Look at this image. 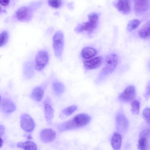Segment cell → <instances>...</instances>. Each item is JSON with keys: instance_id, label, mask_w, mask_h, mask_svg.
<instances>
[{"instance_id": "obj_1", "label": "cell", "mask_w": 150, "mask_h": 150, "mask_svg": "<svg viewBox=\"0 0 150 150\" xmlns=\"http://www.w3.org/2000/svg\"><path fill=\"white\" fill-rule=\"evenodd\" d=\"M91 120V117L88 114H79L70 120L60 124L58 128L61 131H64L79 127L87 125Z\"/></svg>"}, {"instance_id": "obj_2", "label": "cell", "mask_w": 150, "mask_h": 150, "mask_svg": "<svg viewBox=\"0 0 150 150\" xmlns=\"http://www.w3.org/2000/svg\"><path fill=\"white\" fill-rule=\"evenodd\" d=\"M41 4L40 1L38 2L31 3L29 6H24L19 7L15 13V18L19 21H30L32 18L35 9Z\"/></svg>"}, {"instance_id": "obj_3", "label": "cell", "mask_w": 150, "mask_h": 150, "mask_svg": "<svg viewBox=\"0 0 150 150\" xmlns=\"http://www.w3.org/2000/svg\"><path fill=\"white\" fill-rule=\"evenodd\" d=\"M88 21L78 24L75 28V31L78 33L86 31L89 33H92L97 26L99 21L98 14L92 13L88 16Z\"/></svg>"}, {"instance_id": "obj_4", "label": "cell", "mask_w": 150, "mask_h": 150, "mask_svg": "<svg viewBox=\"0 0 150 150\" xmlns=\"http://www.w3.org/2000/svg\"><path fill=\"white\" fill-rule=\"evenodd\" d=\"M52 46L55 56L61 59L64 46V36L63 32L61 30L56 32L52 38Z\"/></svg>"}, {"instance_id": "obj_5", "label": "cell", "mask_w": 150, "mask_h": 150, "mask_svg": "<svg viewBox=\"0 0 150 150\" xmlns=\"http://www.w3.org/2000/svg\"><path fill=\"white\" fill-rule=\"evenodd\" d=\"M118 61V57L115 54L111 53L108 55L105 59L104 66L99 78H102L104 76L112 73L117 66Z\"/></svg>"}, {"instance_id": "obj_6", "label": "cell", "mask_w": 150, "mask_h": 150, "mask_svg": "<svg viewBox=\"0 0 150 150\" xmlns=\"http://www.w3.org/2000/svg\"><path fill=\"white\" fill-rule=\"evenodd\" d=\"M49 56L48 52L45 50L39 51L35 58V68L40 71L44 69L48 63Z\"/></svg>"}, {"instance_id": "obj_7", "label": "cell", "mask_w": 150, "mask_h": 150, "mask_svg": "<svg viewBox=\"0 0 150 150\" xmlns=\"http://www.w3.org/2000/svg\"><path fill=\"white\" fill-rule=\"evenodd\" d=\"M45 119L47 122L50 124L54 116V110L51 99L47 97L43 103Z\"/></svg>"}, {"instance_id": "obj_8", "label": "cell", "mask_w": 150, "mask_h": 150, "mask_svg": "<svg viewBox=\"0 0 150 150\" xmlns=\"http://www.w3.org/2000/svg\"><path fill=\"white\" fill-rule=\"evenodd\" d=\"M20 125L25 131L30 132L32 131L35 127V123L32 118L28 114H22L20 119Z\"/></svg>"}, {"instance_id": "obj_9", "label": "cell", "mask_w": 150, "mask_h": 150, "mask_svg": "<svg viewBox=\"0 0 150 150\" xmlns=\"http://www.w3.org/2000/svg\"><path fill=\"white\" fill-rule=\"evenodd\" d=\"M136 96L135 89L133 86L127 88L120 94L119 98L121 101L125 102H132L134 100Z\"/></svg>"}, {"instance_id": "obj_10", "label": "cell", "mask_w": 150, "mask_h": 150, "mask_svg": "<svg viewBox=\"0 0 150 150\" xmlns=\"http://www.w3.org/2000/svg\"><path fill=\"white\" fill-rule=\"evenodd\" d=\"M0 108L3 112L9 113L15 110L16 106L14 103L9 98L1 97Z\"/></svg>"}, {"instance_id": "obj_11", "label": "cell", "mask_w": 150, "mask_h": 150, "mask_svg": "<svg viewBox=\"0 0 150 150\" xmlns=\"http://www.w3.org/2000/svg\"><path fill=\"white\" fill-rule=\"evenodd\" d=\"M150 7L149 0H135L134 1V9L136 13L142 14L146 12Z\"/></svg>"}, {"instance_id": "obj_12", "label": "cell", "mask_w": 150, "mask_h": 150, "mask_svg": "<svg viewBox=\"0 0 150 150\" xmlns=\"http://www.w3.org/2000/svg\"><path fill=\"white\" fill-rule=\"evenodd\" d=\"M103 61L102 57L100 56L97 57L84 61V66L86 69L89 70L94 69L100 67Z\"/></svg>"}, {"instance_id": "obj_13", "label": "cell", "mask_w": 150, "mask_h": 150, "mask_svg": "<svg viewBox=\"0 0 150 150\" xmlns=\"http://www.w3.org/2000/svg\"><path fill=\"white\" fill-rule=\"evenodd\" d=\"M114 5L116 8L123 14H128L131 11V6L130 1L118 0L114 3Z\"/></svg>"}, {"instance_id": "obj_14", "label": "cell", "mask_w": 150, "mask_h": 150, "mask_svg": "<svg viewBox=\"0 0 150 150\" xmlns=\"http://www.w3.org/2000/svg\"><path fill=\"white\" fill-rule=\"evenodd\" d=\"M116 121L117 127L123 131L127 130L128 127V122L127 119L123 114L118 113L116 116Z\"/></svg>"}, {"instance_id": "obj_15", "label": "cell", "mask_w": 150, "mask_h": 150, "mask_svg": "<svg viewBox=\"0 0 150 150\" xmlns=\"http://www.w3.org/2000/svg\"><path fill=\"white\" fill-rule=\"evenodd\" d=\"M40 138L42 140L45 142H49L53 141L56 137V132L51 129H43L40 133Z\"/></svg>"}, {"instance_id": "obj_16", "label": "cell", "mask_w": 150, "mask_h": 150, "mask_svg": "<svg viewBox=\"0 0 150 150\" xmlns=\"http://www.w3.org/2000/svg\"><path fill=\"white\" fill-rule=\"evenodd\" d=\"M97 53L96 49L91 47H87L82 50L81 55L83 58L88 60L93 58L96 55Z\"/></svg>"}, {"instance_id": "obj_17", "label": "cell", "mask_w": 150, "mask_h": 150, "mask_svg": "<svg viewBox=\"0 0 150 150\" xmlns=\"http://www.w3.org/2000/svg\"><path fill=\"white\" fill-rule=\"evenodd\" d=\"M44 95L43 89L40 87L37 86L33 90L31 94V98L37 102H40L42 100Z\"/></svg>"}, {"instance_id": "obj_18", "label": "cell", "mask_w": 150, "mask_h": 150, "mask_svg": "<svg viewBox=\"0 0 150 150\" xmlns=\"http://www.w3.org/2000/svg\"><path fill=\"white\" fill-rule=\"evenodd\" d=\"M122 142L121 135L117 132L113 134L111 140V144L113 149L115 150H119L121 146Z\"/></svg>"}, {"instance_id": "obj_19", "label": "cell", "mask_w": 150, "mask_h": 150, "mask_svg": "<svg viewBox=\"0 0 150 150\" xmlns=\"http://www.w3.org/2000/svg\"><path fill=\"white\" fill-rule=\"evenodd\" d=\"M138 34L143 39L150 38V21L145 23L142 26L139 31Z\"/></svg>"}, {"instance_id": "obj_20", "label": "cell", "mask_w": 150, "mask_h": 150, "mask_svg": "<svg viewBox=\"0 0 150 150\" xmlns=\"http://www.w3.org/2000/svg\"><path fill=\"white\" fill-rule=\"evenodd\" d=\"M23 71L26 79H29L31 78L34 74L33 63L30 62H26L24 65Z\"/></svg>"}, {"instance_id": "obj_21", "label": "cell", "mask_w": 150, "mask_h": 150, "mask_svg": "<svg viewBox=\"0 0 150 150\" xmlns=\"http://www.w3.org/2000/svg\"><path fill=\"white\" fill-rule=\"evenodd\" d=\"M52 88L54 94L57 96L62 94L64 92L65 89L63 84L58 81H54L52 83Z\"/></svg>"}, {"instance_id": "obj_22", "label": "cell", "mask_w": 150, "mask_h": 150, "mask_svg": "<svg viewBox=\"0 0 150 150\" xmlns=\"http://www.w3.org/2000/svg\"><path fill=\"white\" fill-rule=\"evenodd\" d=\"M17 146L24 150H37L36 145L31 141L19 142L17 144Z\"/></svg>"}, {"instance_id": "obj_23", "label": "cell", "mask_w": 150, "mask_h": 150, "mask_svg": "<svg viewBox=\"0 0 150 150\" xmlns=\"http://www.w3.org/2000/svg\"><path fill=\"white\" fill-rule=\"evenodd\" d=\"M140 150H149V144L148 139L144 137H140L137 144Z\"/></svg>"}, {"instance_id": "obj_24", "label": "cell", "mask_w": 150, "mask_h": 150, "mask_svg": "<svg viewBox=\"0 0 150 150\" xmlns=\"http://www.w3.org/2000/svg\"><path fill=\"white\" fill-rule=\"evenodd\" d=\"M140 23V21L138 19H134L130 21L127 25V31L131 32L136 29L138 27Z\"/></svg>"}, {"instance_id": "obj_25", "label": "cell", "mask_w": 150, "mask_h": 150, "mask_svg": "<svg viewBox=\"0 0 150 150\" xmlns=\"http://www.w3.org/2000/svg\"><path fill=\"white\" fill-rule=\"evenodd\" d=\"M9 34L8 31L4 30L1 32L0 35V47H3L8 41Z\"/></svg>"}, {"instance_id": "obj_26", "label": "cell", "mask_w": 150, "mask_h": 150, "mask_svg": "<svg viewBox=\"0 0 150 150\" xmlns=\"http://www.w3.org/2000/svg\"><path fill=\"white\" fill-rule=\"evenodd\" d=\"M131 112L135 115H138L139 113L140 103L137 100H134L131 102Z\"/></svg>"}, {"instance_id": "obj_27", "label": "cell", "mask_w": 150, "mask_h": 150, "mask_svg": "<svg viewBox=\"0 0 150 150\" xmlns=\"http://www.w3.org/2000/svg\"><path fill=\"white\" fill-rule=\"evenodd\" d=\"M77 109V107L75 105H72L64 109L62 111V113L64 115L68 116L71 115Z\"/></svg>"}, {"instance_id": "obj_28", "label": "cell", "mask_w": 150, "mask_h": 150, "mask_svg": "<svg viewBox=\"0 0 150 150\" xmlns=\"http://www.w3.org/2000/svg\"><path fill=\"white\" fill-rule=\"evenodd\" d=\"M47 3L51 7L57 8L62 6V1L60 0H49L47 1Z\"/></svg>"}, {"instance_id": "obj_29", "label": "cell", "mask_w": 150, "mask_h": 150, "mask_svg": "<svg viewBox=\"0 0 150 150\" xmlns=\"http://www.w3.org/2000/svg\"><path fill=\"white\" fill-rule=\"evenodd\" d=\"M142 114L147 123L150 125V108H145L143 110Z\"/></svg>"}, {"instance_id": "obj_30", "label": "cell", "mask_w": 150, "mask_h": 150, "mask_svg": "<svg viewBox=\"0 0 150 150\" xmlns=\"http://www.w3.org/2000/svg\"><path fill=\"white\" fill-rule=\"evenodd\" d=\"M139 137H144L148 139H150V129L144 130L140 134Z\"/></svg>"}, {"instance_id": "obj_31", "label": "cell", "mask_w": 150, "mask_h": 150, "mask_svg": "<svg viewBox=\"0 0 150 150\" xmlns=\"http://www.w3.org/2000/svg\"><path fill=\"white\" fill-rule=\"evenodd\" d=\"M144 95L146 100H148L150 97V81L146 85Z\"/></svg>"}, {"instance_id": "obj_32", "label": "cell", "mask_w": 150, "mask_h": 150, "mask_svg": "<svg viewBox=\"0 0 150 150\" xmlns=\"http://www.w3.org/2000/svg\"><path fill=\"white\" fill-rule=\"evenodd\" d=\"M11 0H1L0 1L1 7H7L11 4Z\"/></svg>"}, {"instance_id": "obj_33", "label": "cell", "mask_w": 150, "mask_h": 150, "mask_svg": "<svg viewBox=\"0 0 150 150\" xmlns=\"http://www.w3.org/2000/svg\"><path fill=\"white\" fill-rule=\"evenodd\" d=\"M4 127L2 125L0 126V135L3 134L4 132Z\"/></svg>"}, {"instance_id": "obj_34", "label": "cell", "mask_w": 150, "mask_h": 150, "mask_svg": "<svg viewBox=\"0 0 150 150\" xmlns=\"http://www.w3.org/2000/svg\"><path fill=\"white\" fill-rule=\"evenodd\" d=\"M0 148H1L2 146L4 144L3 140L1 137L0 138Z\"/></svg>"}, {"instance_id": "obj_35", "label": "cell", "mask_w": 150, "mask_h": 150, "mask_svg": "<svg viewBox=\"0 0 150 150\" xmlns=\"http://www.w3.org/2000/svg\"><path fill=\"white\" fill-rule=\"evenodd\" d=\"M27 138L28 139H32V137L31 136L28 135L27 137Z\"/></svg>"}]
</instances>
